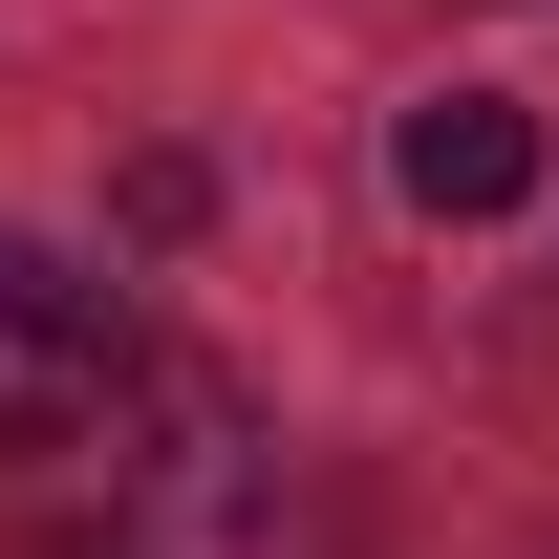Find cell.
<instances>
[{
	"instance_id": "1",
	"label": "cell",
	"mask_w": 559,
	"mask_h": 559,
	"mask_svg": "<svg viewBox=\"0 0 559 559\" xmlns=\"http://www.w3.org/2000/svg\"><path fill=\"white\" fill-rule=\"evenodd\" d=\"M44 474H66L44 559H259V516H280V452H259V409L215 366H130L108 430L44 452Z\"/></svg>"
},
{
	"instance_id": "2",
	"label": "cell",
	"mask_w": 559,
	"mask_h": 559,
	"mask_svg": "<svg viewBox=\"0 0 559 559\" xmlns=\"http://www.w3.org/2000/svg\"><path fill=\"white\" fill-rule=\"evenodd\" d=\"M130 366H151V345L108 323V280H66L44 237H0V452H22V474H44V452H86Z\"/></svg>"
},
{
	"instance_id": "3",
	"label": "cell",
	"mask_w": 559,
	"mask_h": 559,
	"mask_svg": "<svg viewBox=\"0 0 559 559\" xmlns=\"http://www.w3.org/2000/svg\"><path fill=\"white\" fill-rule=\"evenodd\" d=\"M388 194L452 215V237H474V215H516V194H538V108H516V86H430L409 130H388Z\"/></svg>"
}]
</instances>
